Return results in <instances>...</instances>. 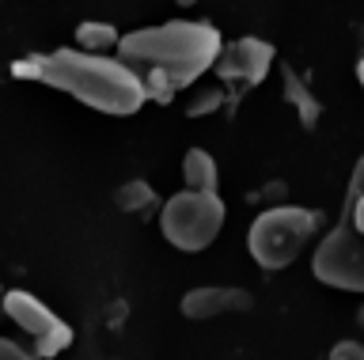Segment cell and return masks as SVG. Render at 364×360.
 <instances>
[{
	"label": "cell",
	"mask_w": 364,
	"mask_h": 360,
	"mask_svg": "<svg viewBox=\"0 0 364 360\" xmlns=\"http://www.w3.org/2000/svg\"><path fill=\"white\" fill-rule=\"evenodd\" d=\"M224 99H228V95L220 92V87H205V92H198V95L186 103V114H190V118H205V114H213V110H220Z\"/></svg>",
	"instance_id": "cell-13"
},
{
	"label": "cell",
	"mask_w": 364,
	"mask_h": 360,
	"mask_svg": "<svg viewBox=\"0 0 364 360\" xmlns=\"http://www.w3.org/2000/svg\"><path fill=\"white\" fill-rule=\"evenodd\" d=\"M11 76L16 80H34L46 87L73 95L99 114H136L148 103V92L129 65L122 58H107V53L91 50H50V53H31V58L11 61Z\"/></svg>",
	"instance_id": "cell-2"
},
{
	"label": "cell",
	"mask_w": 364,
	"mask_h": 360,
	"mask_svg": "<svg viewBox=\"0 0 364 360\" xmlns=\"http://www.w3.org/2000/svg\"><path fill=\"white\" fill-rule=\"evenodd\" d=\"M220 46V31L205 19H171V23L122 35L118 58L141 76L148 99L171 103L178 92H186L213 69Z\"/></svg>",
	"instance_id": "cell-1"
},
{
	"label": "cell",
	"mask_w": 364,
	"mask_h": 360,
	"mask_svg": "<svg viewBox=\"0 0 364 360\" xmlns=\"http://www.w3.org/2000/svg\"><path fill=\"white\" fill-rule=\"evenodd\" d=\"M224 201L216 190H193L186 186L182 194L167 197L164 212H159V228L171 246H178L182 254H198L205 251L224 228Z\"/></svg>",
	"instance_id": "cell-4"
},
{
	"label": "cell",
	"mask_w": 364,
	"mask_h": 360,
	"mask_svg": "<svg viewBox=\"0 0 364 360\" xmlns=\"http://www.w3.org/2000/svg\"><path fill=\"white\" fill-rule=\"evenodd\" d=\"M311 273L330 288L364 292V231L353 228L349 217H341L334 231H326L323 243L315 246Z\"/></svg>",
	"instance_id": "cell-5"
},
{
	"label": "cell",
	"mask_w": 364,
	"mask_h": 360,
	"mask_svg": "<svg viewBox=\"0 0 364 360\" xmlns=\"http://www.w3.org/2000/svg\"><path fill=\"white\" fill-rule=\"evenodd\" d=\"M23 356H27V349L16 345L11 337H0V360H23Z\"/></svg>",
	"instance_id": "cell-16"
},
{
	"label": "cell",
	"mask_w": 364,
	"mask_h": 360,
	"mask_svg": "<svg viewBox=\"0 0 364 360\" xmlns=\"http://www.w3.org/2000/svg\"><path fill=\"white\" fill-rule=\"evenodd\" d=\"M118 38H122V31L114 27V23H102V19H87V23L76 27V46L80 50H91V53L118 50Z\"/></svg>",
	"instance_id": "cell-11"
},
{
	"label": "cell",
	"mask_w": 364,
	"mask_h": 360,
	"mask_svg": "<svg viewBox=\"0 0 364 360\" xmlns=\"http://www.w3.org/2000/svg\"><path fill=\"white\" fill-rule=\"evenodd\" d=\"M250 307V292L243 288H220V285H205L182 296L178 311L186 319H213V315H228V311H247Z\"/></svg>",
	"instance_id": "cell-8"
},
{
	"label": "cell",
	"mask_w": 364,
	"mask_h": 360,
	"mask_svg": "<svg viewBox=\"0 0 364 360\" xmlns=\"http://www.w3.org/2000/svg\"><path fill=\"white\" fill-rule=\"evenodd\" d=\"M114 205L122 212H148L156 205V190L144 182V178H129V182H122L114 190Z\"/></svg>",
	"instance_id": "cell-12"
},
{
	"label": "cell",
	"mask_w": 364,
	"mask_h": 360,
	"mask_svg": "<svg viewBox=\"0 0 364 360\" xmlns=\"http://www.w3.org/2000/svg\"><path fill=\"white\" fill-rule=\"evenodd\" d=\"M341 217H349L353 228L364 231V190H360V194H346V209H341Z\"/></svg>",
	"instance_id": "cell-14"
},
{
	"label": "cell",
	"mask_w": 364,
	"mask_h": 360,
	"mask_svg": "<svg viewBox=\"0 0 364 360\" xmlns=\"http://www.w3.org/2000/svg\"><path fill=\"white\" fill-rule=\"evenodd\" d=\"M357 319H360V326H364V307H360V315H357Z\"/></svg>",
	"instance_id": "cell-19"
},
{
	"label": "cell",
	"mask_w": 364,
	"mask_h": 360,
	"mask_svg": "<svg viewBox=\"0 0 364 360\" xmlns=\"http://www.w3.org/2000/svg\"><path fill=\"white\" fill-rule=\"evenodd\" d=\"M318 231V217L311 209L300 205H277L258 212V220L247 231V251L262 269H284L292 266L300 251L311 243V235Z\"/></svg>",
	"instance_id": "cell-3"
},
{
	"label": "cell",
	"mask_w": 364,
	"mask_h": 360,
	"mask_svg": "<svg viewBox=\"0 0 364 360\" xmlns=\"http://www.w3.org/2000/svg\"><path fill=\"white\" fill-rule=\"evenodd\" d=\"M330 356L334 360H364V345L360 342H338L330 349Z\"/></svg>",
	"instance_id": "cell-15"
},
{
	"label": "cell",
	"mask_w": 364,
	"mask_h": 360,
	"mask_svg": "<svg viewBox=\"0 0 364 360\" xmlns=\"http://www.w3.org/2000/svg\"><path fill=\"white\" fill-rule=\"evenodd\" d=\"M360 190H364V156L357 160V167H353V175H349V190H346V194H360Z\"/></svg>",
	"instance_id": "cell-17"
},
{
	"label": "cell",
	"mask_w": 364,
	"mask_h": 360,
	"mask_svg": "<svg viewBox=\"0 0 364 360\" xmlns=\"http://www.w3.org/2000/svg\"><path fill=\"white\" fill-rule=\"evenodd\" d=\"M269 65H273V46L266 38L247 35V38H235V42H228V46H220L213 69H216V76H220L228 87H232L228 103L235 107L247 87H258L269 76Z\"/></svg>",
	"instance_id": "cell-7"
},
{
	"label": "cell",
	"mask_w": 364,
	"mask_h": 360,
	"mask_svg": "<svg viewBox=\"0 0 364 360\" xmlns=\"http://www.w3.org/2000/svg\"><path fill=\"white\" fill-rule=\"evenodd\" d=\"M178 4H193V0H178Z\"/></svg>",
	"instance_id": "cell-20"
},
{
	"label": "cell",
	"mask_w": 364,
	"mask_h": 360,
	"mask_svg": "<svg viewBox=\"0 0 364 360\" xmlns=\"http://www.w3.org/2000/svg\"><path fill=\"white\" fill-rule=\"evenodd\" d=\"M182 178H186V186H193V190H216V182H220L216 160L205 148H190L186 160H182Z\"/></svg>",
	"instance_id": "cell-10"
},
{
	"label": "cell",
	"mask_w": 364,
	"mask_h": 360,
	"mask_svg": "<svg viewBox=\"0 0 364 360\" xmlns=\"http://www.w3.org/2000/svg\"><path fill=\"white\" fill-rule=\"evenodd\" d=\"M281 92H284V99L292 103L296 114H300L304 129H315L318 118H323V103L315 99V92L307 87V80L292 69V65H281Z\"/></svg>",
	"instance_id": "cell-9"
},
{
	"label": "cell",
	"mask_w": 364,
	"mask_h": 360,
	"mask_svg": "<svg viewBox=\"0 0 364 360\" xmlns=\"http://www.w3.org/2000/svg\"><path fill=\"white\" fill-rule=\"evenodd\" d=\"M0 300H4V285H0Z\"/></svg>",
	"instance_id": "cell-21"
},
{
	"label": "cell",
	"mask_w": 364,
	"mask_h": 360,
	"mask_svg": "<svg viewBox=\"0 0 364 360\" xmlns=\"http://www.w3.org/2000/svg\"><path fill=\"white\" fill-rule=\"evenodd\" d=\"M357 80H360V87H364V50H357Z\"/></svg>",
	"instance_id": "cell-18"
},
{
	"label": "cell",
	"mask_w": 364,
	"mask_h": 360,
	"mask_svg": "<svg viewBox=\"0 0 364 360\" xmlns=\"http://www.w3.org/2000/svg\"><path fill=\"white\" fill-rule=\"evenodd\" d=\"M4 315L31 337V356H57L73 345V326H68L57 311H50L38 296L23 288L4 292Z\"/></svg>",
	"instance_id": "cell-6"
}]
</instances>
